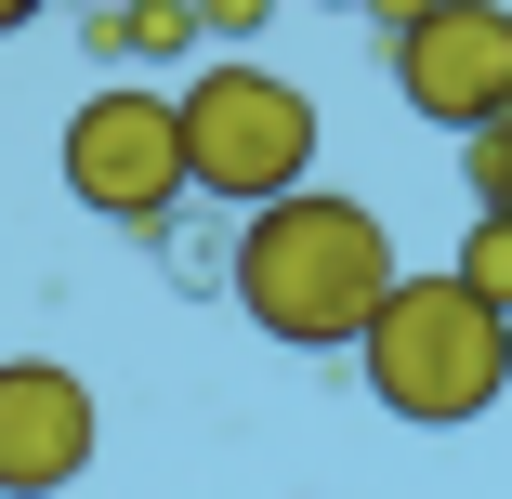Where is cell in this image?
<instances>
[{
  "mask_svg": "<svg viewBox=\"0 0 512 499\" xmlns=\"http://www.w3.org/2000/svg\"><path fill=\"white\" fill-rule=\"evenodd\" d=\"M224 289H237V316L289 355H355L368 303L394 289V237L368 197H329V184H289L263 197V211H237L224 237Z\"/></svg>",
  "mask_w": 512,
  "mask_h": 499,
  "instance_id": "cell-1",
  "label": "cell"
},
{
  "mask_svg": "<svg viewBox=\"0 0 512 499\" xmlns=\"http://www.w3.org/2000/svg\"><path fill=\"white\" fill-rule=\"evenodd\" d=\"M355 381H368L381 421L460 434V421H486L499 394H512V316H486L447 263L434 276H394L381 303H368V329H355Z\"/></svg>",
  "mask_w": 512,
  "mask_h": 499,
  "instance_id": "cell-2",
  "label": "cell"
},
{
  "mask_svg": "<svg viewBox=\"0 0 512 499\" xmlns=\"http://www.w3.org/2000/svg\"><path fill=\"white\" fill-rule=\"evenodd\" d=\"M171 132H184V197H224V211H263V197L316 184V92L276 79L263 53H211L197 79H171Z\"/></svg>",
  "mask_w": 512,
  "mask_h": 499,
  "instance_id": "cell-3",
  "label": "cell"
},
{
  "mask_svg": "<svg viewBox=\"0 0 512 499\" xmlns=\"http://www.w3.org/2000/svg\"><path fill=\"white\" fill-rule=\"evenodd\" d=\"M53 171H66V197L92 224H171L184 211V132H171V92H145V79H106L92 106L66 119V145H53Z\"/></svg>",
  "mask_w": 512,
  "mask_h": 499,
  "instance_id": "cell-4",
  "label": "cell"
},
{
  "mask_svg": "<svg viewBox=\"0 0 512 499\" xmlns=\"http://www.w3.org/2000/svg\"><path fill=\"white\" fill-rule=\"evenodd\" d=\"M394 106L434 132H486L512 106V0H434L394 40Z\"/></svg>",
  "mask_w": 512,
  "mask_h": 499,
  "instance_id": "cell-5",
  "label": "cell"
},
{
  "mask_svg": "<svg viewBox=\"0 0 512 499\" xmlns=\"http://www.w3.org/2000/svg\"><path fill=\"white\" fill-rule=\"evenodd\" d=\"M106 447V408L66 355H0V499H53L92 473Z\"/></svg>",
  "mask_w": 512,
  "mask_h": 499,
  "instance_id": "cell-6",
  "label": "cell"
},
{
  "mask_svg": "<svg viewBox=\"0 0 512 499\" xmlns=\"http://www.w3.org/2000/svg\"><path fill=\"white\" fill-rule=\"evenodd\" d=\"M447 276L473 289L486 316H512V211H473V224H460V250H447Z\"/></svg>",
  "mask_w": 512,
  "mask_h": 499,
  "instance_id": "cell-7",
  "label": "cell"
},
{
  "mask_svg": "<svg viewBox=\"0 0 512 499\" xmlns=\"http://www.w3.org/2000/svg\"><path fill=\"white\" fill-rule=\"evenodd\" d=\"M119 40H132V66H197V14L184 0H119Z\"/></svg>",
  "mask_w": 512,
  "mask_h": 499,
  "instance_id": "cell-8",
  "label": "cell"
},
{
  "mask_svg": "<svg viewBox=\"0 0 512 499\" xmlns=\"http://www.w3.org/2000/svg\"><path fill=\"white\" fill-rule=\"evenodd\" d=\"M460 184H473V211H512V106L486 132H460Z\"/></svg>",
  "mask_w": 512,
  "mask_h": 499,
  "instance_id": "cell-9",
  "label": "cell"
},
{
  "mask_svg": "<svg viewBox=\"0 0 512 499\" xmlns=\"http://www.w3.org/2000/svg\"><path fill=\"white\" fill-rule=\"evenodd\" d=\"M184 14H197V53H250L276 27V0H184Z\"/></svg>",
  "mask_w": 512,
  "mask_h": 499,
  "instance_id": "cell-10",
  "label": "cell"
},
{
  "mask_svg": "<svg viewBox=\"0 0 512 499\" xmlns=\"http://www.w3.org/2000/svg\"><path fill=\"white\" fill-rule=\"evenodd\" d=\"M79 53H92V66H132V40H119V0H79Z\"/></svg>",
  "mask_w": 512,
  "mask_h": 499,
  "instance_id": "cell-11",
  "label": "cell"
},
{
  "mask_svg": "<svg viewBox=\"0 0 512 499\" xmlns=\"http://www.w3.org/2000/svg\"><path fill=\"white\" fill-rule=\"evenodd\" d=\"M355 14H368L381 40H407V27H421V14H434V0H355Z\"/></svg>",
  "mask_w": 512,
  "mask_h": 499,
  "instance_id": "cell-12",
  "label": "cell"
},
{
  "mask_svg": "<svg viewBox=\"0 0 512 499\" xmlns=\"http://www.w3.org/2000/svg\"><path fill=\"white\" fill-rule=\"evenodd\" d=\"M40 14H53V0H0V40H27V27H40Z\"/></svg>",
  "mask_w": 512,
  "mask_h": 499,
  "instance_id": "cell-13",
  "label": "cell"
},
{
  "mask_svg": "<svg viewBox=\"0 0 512 499\" xmlns=\"http://www.w3.org/2000/svg\"><path fill=\"white\" fill-rule=\"evenodd\" d=\"M329 14H355V0H329Z\"/></svg>",
  "mask_w": 512,
  "mask_h": 499,
  "instance_id": "cell-14",
  "label": "cell"
}]
</instances>
